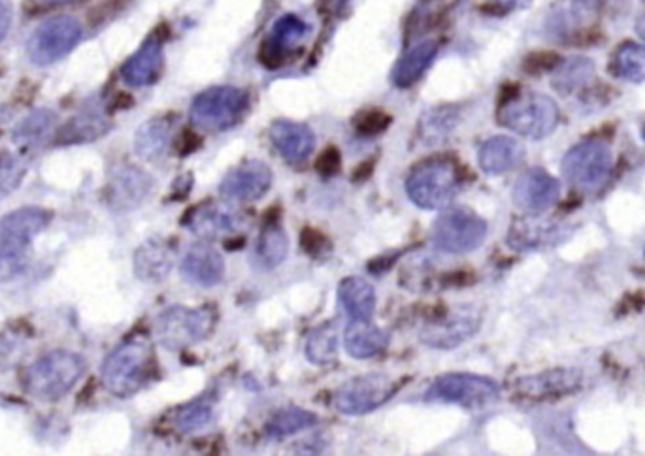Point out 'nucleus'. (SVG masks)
I'll use <instances>...</instances> for the list:
<instances>
[{"mask_svg": "<svg viewBox=\"0 0 645 456\" xmlns=\"http://www.w3.org/2000/svg\"><path fill=\"white\" fill-rule=\"evenodd\" d=\"M25 164L12 153H0V199H4L22 183L25 176Z\"/></svg>", "mask_w": 645, "mask_h": 456, "instance_id": "nucleus-40", "label": "nucleus"}, {"mask_svg": "<svg viewBox=\"0 0 645 456\" xmlns=\"http://www.w3.org/2000/svg\"><path fill=\"white\" fill-rule=\"evenodd\" d=\"M14 23V4L12 0H0V43L7 40L8 33Z\"/></svg>", "mask_w": 645, "mask_h": 456, "instance_id": "nucleus-44", "label": "nucleus"}, {"mask_svg": "<svg viewBox=\"0 0 645 456\" xmlns=\"http://www.w3.org/2000/svg\"><path fill=\"white\" fill-rule=\"evenodd\" d=\"M43 4H68V2H76V0H42Z\"/></svg>", "mask_w": 645, "mask_h": 456, "instance_id": "nucleus-49", "label": "nucleus"}, {"mask_svg": "<svg viewBox=\"0 0 645 456\" xmlns=\"http://www.w3.org/2000/svg\"><path fill=\"white\" fill-rule=\"evenodd\" d=\"M84 373V357L72 351H51L27 368L23 376V385L30 396L43 402H55L78 385Z\"/></svg>", "mask_w": 645, "mask_h": 456, "instance_id": "nucleus-2", "label": "nucleus"}, {"mask_svg": "<svg viewBox=\"0 0 645 456\" xmlns=\"http://www.w3.org/2000/svg\"><path fill=\"white\" fill-rule=\"evenodd\" d=\"M280 207H274L273 217L266 219L253 251V264L263 271H273L280 266L289 253V240L280 225Z\"/></svg>", "mask_w": 645, "mask_h": 456, "instance_id": "nucleus-25", "label": "nucleus"}, {"mask_svg": "<svg viewBox=\"0 0 645 456\" xmlns=\"http://www.w3.org/2000/svg\"><path fill=\"white\" fill-rule=\"evenodd\" d=\"M636 33H638L642 40H645V12L640 15L638 22H636Z\"/></svg>", "mask_w": 645, "mask_h": 456, "instance_id": "nucleus-48", "label": "nucleus"}, {"mask_svg": "<svg viewBox=\"0 0 645 456\" xmlns=\"http://www.w3.org/2000/svg\"><path fill=\"white\" fill-rule=\"evenodd\" d=\"M173 143V123L168 119H151L143 123L135 136V151L138 157L155 163L165 157Z\"/></svg>", "mask_w": 645, "mask_h": 456, "instance_id": "nucleus-30", "label": "nucleus"}, {"mask_svg": "<svg viewBox=\"0 0 645 456\" xmlns=\"http://www.w3.org/2000/svg\"><path fill=\"white\" fill-rule=\"evenodd\" d=\"M102 383L108 391L129 398L150 383L155 373L153 345L143 335H132L117 345L102 364Z\"/></svg>", "mask_w": 645, "mask_h": 456, "instance_id": "nucleus-1", "label": "nucleus"}, {"mask_svg": "<svg viewBox=\"0 0 645 456\" xmlns=\"http://www.w3.org/2000/svg\"><path fill=\"white\" fill-rule=\"evenodd\" d=\"M53 119L55 117L48 110L35 112L20 123V127L15 129V140L20 143L42 142L43 138L50 135L53 129Z\"/></svg>", "mask_w": 645, "mask_h": 456, "instance_id": "nucleus-39", "label": "nucleus"}, {"mask_svg": "<svg viewBox=\"0 0 645 456\" xmlns=\"http://www.w3.org/2000/svg\"><path fill=\"white\" fill-rule=\"evenodd\" d=\"M108 129H110V123L104 114L91 107L81 112L78 117H72L71 122L66 123L65 129L61 130V138L65 143L89 142L106 135Z\"/></svg>", "mask_w": 645, "mask_h": 456, "instance_id": "nucleus-36", "label": "nucleus"}, {"mask_svg": "<svg viewBox=\"0 0 645 456\" xmlns=\"http://www.w3.org/2000/svg\"><path fill=\"white\" fill-rule=\"evenodd\" d=\"M319 417L308 409L299 406H287L278 409L276 414L266 421L265 432L273 440H281L289 435L299 434L308 428L316 427Z\"/></svg>", "mask_w": 645, "mask_h": 456, "instance_id": "nucleus-34", "label": "nucleus"}, {"mask_svg": "<svg viewBox=\"0 0 645 456\" xmlns=\"http://www.w3.org/2000/svg\"><path fill=\"white\" fill-rule=\"evenodd\" d=\"M581 385L580 371L555 370L517 381V392L524 398H557L576 391Z\"/></svg>", "mask_w": 645, "mask_h": 456, "instance_id": "nucleus-28", "label": "nucleus"}, {"mask_svg": "<svg viewBox=\"0 0 645 456\" xmlns=\"http://www.w3.org/2000/svg\"><path fill=\"white\" fill-rule=\"evenodd\" d=\"M557 102L540 93H519L504 100L498 110V123L516 135L542 140L559 125Z\"/></svg>", "mask_w": 645, "mask_h": 456, "instance_id": "nucleus-4", "label": "nucleus"}, {"mask_svg": "<svg viewBox=\"0 0 645 456\" xmlns=\"http://www.w3.org/2000/svg\"><path fill=\"white\" fill-rule=\"evenodd\" d=\"M459 123V112L453 106L432 107L425 112L417 125L416 140L423 148L444 143Z\"/></svg>", "mask_w": 645, "mask_h": 456, "instance_id": "nucleus-31", "label": "nucleus"}, {"mask_svg": "<svg viewBox=\"0 0 645 456\" xmlns=\"http://www.w3.org/2000/svg\"><path fill=\"white\" fill-rule=\"evenodd\" d=\"M600 0H560L547 17V33L555 38H568L595 22Z\"/></svg>", "mask_w": 645, "mask_h": 456, "instance_id": "nucleus-22", "label": "nucleus"}, {"mask_svg": "<svg viewBox=\"0 0 645 456\" xmlns=\"http://www.w3.org/2000/svg\"><path fill=\"white\" fill-rule=\"evenodd\" d=\"M342 168V155L334 145H329L317 159L316 170L321 178H334Z\"/></svg>", "mask_w": 645, "mask_h": 456, "instance_id": "nucleus-43", "label": "nucleus"}, {"mask_svg": "<svg viewBox=\"0 0 645 456\" xmlns=\"http://www.w3.org/2000/svg\"><path fill=\"white\" fill-rule=\"evenodd\" d=\"M212 419H214V402L210 398H199L174 411L173 427L179 434H193L208 427Z\"/></svg>", "mask_w": 645, "mask_h": 456, "instance_id": "nucleus-38", "label": "nucleus"}, {"mask_svg": "<svg viewBox=\"0 0 645 456\" xmlns=\"http://www.w3.org/2000/svg\"><path fill=\"white\" fill-rule=\"evenodd\" d=\"M644 140H645V127H644Z\"/></svg>", "mask_w": 645, "mask_h": 456, "instance_id": "nucleus-50", "label": "nucleus"}, {"mask_svg": "<svg viewBox=\"0 0 645 456\" xmlns=\"http://www.w3.org/2000/svg\"><path fill=\"white\" fill-rule=\"evenodd\" d=\"M217 314L208 306H170L155 319L153 334L165 350L181 351L208 340L214 332Z\"/></svg>", "mask_w": 645, "mask_h": 456, "instance_id": "nucleus-6", "label": "nucleus"}, {"mask_svg": "<svg viewBox=\"0 0 645 456\" xmlns=\"http://www.w3.org/2000/svg\"><path fill=\"white\" fill-rule=\"evenodd\" d=\"M165 68V50L163 38L155 35L148 38L140 46V50L123 65L122 78L125 84L135 89L153 86Z\"/></svg>", "mask_w": 645, "mask_h": 456, "instance_id": "nucleus-20", "label": "nucleus"}, {"mask_svg": "<svg viewBox=\"0 0 645 456\" xmlns=\"http://www.w3.org/2000/svg\"><path fill=\"white\" fill-rule=\"evenodd\" d=\"M491 2L504 10H519V8L529 7L532 0H491Z\"/></svg>", "mask_w": 645, "mask_h": 456, "instance_id": "nucleus-47", "label": "nucleus"}, {"mask_svg": "<svg viewBox=\"0 0 645 456\" xmlns=\"http://www.w3.org/2000/svg\"><path fill=\"white\" fill-rule=\"evenodd\" d=\"M308 25L302 22L299 15H281L278 22L274 23L273 35L261 46L258 59L268 68H280L287 61L289 51L306 38Z\"/></svg>", "mask_w": 645, "mask_h": 456, "instance_id": "nucleus-21", "label": "nucleus"}, {"mask_svg": "<svg viewBox=\"0 0 645 456\" xmlns=\"http://www.w3.org/2000/svg\"><path fill=\"white\" fill-rule=\"evenodd\" d=\"M81 25L71 15H58L36 27L27 42V55L36 66H50L66 58L81 38Z\"/></svg>", "mask_w": 645, "mask_h": 456, "instance_id": "nucleus-11", "label": "nucleus"}, {"mask_svg": "<svg viewBox=\"0 0 645 456\" xmlns=\"http://www.w3.org/2000/svg\"><path fill=\"white\" fill-rule=\"evenodd\" d=\"M51 221L43 207H20L0 219V261H15Z\"/></svg>", "mask_w": 645, "mask_h": 456, "instance_id": "nucleus-13", "label": "nucleus"}, {"mask_svg": "<svg viewBox=\"0 0 645 456\" xmlns=\"http://www.w3.org/2000/svg\"><path fill=\"white\" fill-rule=\"evenodd\" d=\"M201 145V136L194 135V132H184V136H181V148H179L181 151L179 153L181 155H189V153L199 150Z\"/></svg>", "mask_w": 645, "mask_h": 456, "instance_id": "nucleus-46", "label": "nucleus"}, {"mask_svg": "<svg viewBox=\"0 0 645 456\" xmlns=\"http://www.w3.org/2000/svg\"><path fill=\"white\" fill-rule=\"evenodd\" d=\"M399 257H401V253L399 255L396 253H393V255H380V257L372 258L370 263L366 264V268L372 271V274H376V276H380L383 271H388Z\"/></svg>", "mask_w": 645, "mask_h": 456, "instance_id": "nucleus-45", "label": "nucleus"}, {"mask_svg": "<svg viewBox=\"0 0 645 456\" xmlns=\"http://www.w3.org/2000/svg\"><path fill=\"white\" fill-rule=\"evenodd\" d=\"M644 255H645V250H644Z\"/></svg>", "mask_w": 645, "mask_h": 456, "instance_id": "nucleus-51", "label": "nucleus"}, {"mask_svg": "<svg viewBox=\"0 0 645 456\" xmlns=\"http://www.w3.org/2000/svg\"><path fill=\"white\" fill-rule=\"evenodd\" d=\"M268 135L281 157L293 166L306 163L316 150V135L304 123L278 119L270 125Z\"/></svg>", "mask_w": 645, "mask_h": 456, "instance_id": "nucleus-19", "label": "nucleus"}, {"mask_svg": "<svg viewBox=\"0 0 645 456\" xmlns=\"http://www.w3.org/2000/svg\"><path fill=\"white\" fill-rule=\"evenodd\" d=\"M611 72L631 84H645V46L624 43L614 55Z\"/></svg>", "mask_w": 645, "mask_h": 456, "instance_id": "nucleus-37", "label": "nucleus"}, {"mask_svg": "<svg viewBox=\"0 0 645 456\" xmlns=\"http://www.w3.org/2000/svg\"><path fill=\"white\" fill-rule=\"evenodd\" d=\"M301 248L309 257H322L330 251V243L327 236L319 232L317 228L306 227L302 230Z\"/></svg>", "mask_w": 645, "mask_h": 456, "instance_id": "nucleus-42", "label": "nucleus"}, {"mask_svg": "<svg viewBox=\"0 0 645 456\" xmlns=\"http://www.w3.org/2000/svg\"><path fill=\"white\" fill-rule=\"evenodd\" d=\"M560 186L552 174L542 168L523 172L514 186V204L524 214L542 215L559 200Z\"/></svg>", "mask_w": 645, "mask_h": 456, "instance_id": "nucleus-16", "label": "nucleus"}, {"mask_svg": "<svg viewBox=\"0 0 645 456\" xmlns=\"http://www.w3.org/2000/svg\"><path fill=\"white\" fill-rule=\"evenodd\" d=\"M340 357V321L322 322L309 332L306 340V358L316 366H330Z\"/></svg>", "mask_w": 645, "mask_h": 456, "instance_id": "nucleus-33", "label": "nucleus"}, {"mask_svg": "<svg viewBox=\"0 0 645 456\" xmlns=\"http://www.w3.org/2000/svg\"><path fill=\"white\" fill-rule=\"evenodd\" d=\"M250 107V97L240 87H210L197 94L191 104L189 119L194 129L201 132H225L237 127L244 119Z\"/></svg>", "mask_w": 645, "mask_h": 456, "instance_id": "nucleus-5", "label": "nucleus"}, {"mask_svg": "<svg viewBox=\"0 0 645 456\" xmlns=\"http://www.w3.org/2000/svg\"><path fill=\"white\" fill-rule=\"evenodd\" d=\"M460 174L452 159H427L409 172L406 193L421 210H445L459 193Z\"/></svg>", "mask_w": 645, "mask_h": 456, "instance_id": "nucleus-3", "label": "nucleus"}, {"mask_svg": "<svg viewBox=\"0 0 645 456\" xmlns=\"http://www.w3.org/2000/svg\"><path fill=\"white\" fill-rule=\"evenodd\" d=\"M440 51V43L437 40H423V42L412 46L394 65L391 72V81L399 89H408L416 86L419 79L423 78L425 72L429 71Z\"/></svg>", "mask_w": 645, "mask_h": 456, "instance_id": "nucleus-29", "label": "nucleus"}, {"mask_svg": "<svg viewBox=\"0 0 645 456\" xmlns=\"http://www.w3.org/2000/svg\"><path fill=\"white\" fill-rule=\"evenodd\" d=\"M153 191V178L138 166L115 168L106 187L108 206L114 212H132Z\"/></svg>", "mask_w": 645, "mask_h": 456, "instance_id": "nucleus-17", "label": "nucleus"}, {"mask_svg": "<svg viewBox=\"0 0 645 456\" xmlns=\"http://www.w3.org/2000/svg\"><path fill=\"white\" fill-rule=\"evenodd\" d=\"M593 76H595L593 61L585 58L568 59L565 63H560L553 74V87L560 94H572L581 87L587 86Z\"/></svg>", "mask_w": 645, "mask_h": 456, "instance_id": "nucleus-35", "label": "nucleus"}, {"mask_svg": "<svg viewBox=\"0 0 645 456\" xmlns=\"http://www.w3.org/2000/svg\"><path fill=\"white\" fill-rule=\"evenodd\" d=\"M179 274L191 286L212 289L225 278V258L208 243H194L181 258Z\"/></svg>", "mask_w": 645, "mask_h": 456, "instance_id": "nucleus-18", "label": "nucleus"}, {"mask_svg": "<svg viewBox=\"0 0 645 456\" xmlns=\"http://www.w3.org/2000/svg\"><path fill=\"white\" fill-rule=\"evenodd\" d=\"M176 263L173 243L163 238H150L135 253V274L146 283H159L170 274Z\"/></svg>", "mask_w": 645, "mask_h": 456, "instance_id": "nucleus-24", "label": "nucleus"}, {"mask_svg": "<svg viewBox=\"0 0 645 456\" xmlns=\"http://www.w3.org/2000/svg\"><path fill=\"white\" fill-rule=\"evenodd\" d=\"M488 238V223L465 206L445 207L432 227V242L438 250L465 255L480 250Z\"/></svg>", "mask_w": 645, "mask_h": 456, "instance_id": "nucleus-8", "label": "nucleus"}, {"mask_svg": "<svg viewBox=\"0 0 645 456\" xmlns=\"http://www.w3.org/2000/svg\"><path fill=\"white\" fill-rule=\"evenodd\" d=\"M184 227L189 228L197 238L214 242L217 238L237 235L238 230H242L244 217L225 200L223 204L208 200L184 217Z\"/></svg>", "mask_w": 645, "mask_h": 456, "instance_id": "nucleus-15", "label": "nucleus"}, {"mask_svg": "<svg viewBox=\"0 0 645 456\" xmlns=\"http://www.w3.org/2000/svg\"><path fill=\"white\" fill-rule=\"evenodd\" d=\"M478 161L489 176H502L523 164L524 148L511 136H493L481 145Z\"/></svg>", "mask_w": 645, "mask_h": 456, "instance_id": "nucleus-26", "label": "nucleus"}, {"mask_svg": "<svg viewBox=\"0 0 645 456\" xmlns=\"http://www.w3.org/2000/svg\"><path fill=\"white\" fill-rule=\"evenodd\" d=\"M481 321L480 309L473 306L455 307L425 325L421 342L432 350H457L480 332Z\"/></svg>", "mask_w": 645, "mask_h": 456, "instance_id": "nucleus-12", "label": "nucleus"}, {"mask_svg": "<svg viewBox=\"0 0 645 456\" xmlns=\"http://www.w3.org/2000/svg\"><path fill=\"white\" fill-rule=\"evenodd\" d=\"M274 172L263 161H245L238 164L223 178L219 186L222 200L229 204H251L263 199L273 187Z\"/></svg>", "mask_w": 645, "mask_h": 456, "instance_id": "nucleus-14", "label": "nucleus"}, {"mask_svg": "<svg viewBox=\"0 0 645 456\" xmlns=\"http://www.w3.org/2000/svg\"><path fill=\"white\" fill-rule=\"evenodd\" d=\"M501 396V387L493 379L476 373H445L432 381L425 392L427 402L455 404L466 409H481L495 404Z\"/></svg>", "mask_w": 645, "mask_h": 456, "instance_id": "nucleus-9", "label": "nucleus"}, {"mask_svg": "<svg viewBox=\"0 0 645 456\" xmlns=\"http://www.w3.org/2000/svg\"><path fill=\"white\" fill-rule=\"evenodd\" d=\"M391 334L374 325L372 319H357L347 325L344 332V347L347 355L357 360L378 357L388 350Z\"/></svg>", "mask_w": 645, "mask_h": 456, "instance_id": "nucleus-27", "label": "nucleus"}, {"mask_svg": "<svg viewBox=\"0 0 645 456\" xmlns=\"http://www.w3.org/2000/svg\"><path fill=\"white\" fill-rule=\"evenodd\" d=\"M391 122H393L391 115L385 114V112L368 110V112H363L355 119V130H357L358 136H365V138L378 136L389 129Z\"/></svg>", "mask_w": 645, "mask_h": 456, "instance_id": "nucleus-41", "label": "nucleus"}, {"mask_svg": "<svg viewBox=\"0 0 645 456\" xmlns=\"http://www.w3.org/2000/svg\"><path fill=\"white\" fill-rule=\"evenodd\" d=\"M338 300L352 321L372 319L376 312V291L363 278H345L338 286Z\"/></svg>", "mask_w": 645, "mask_h": 456, "instance_id": "nucleus-32", "label": "nucleus"}, {"mask_svg": "<svg viewBox=\"0 0 645 456\" xmlns=\"http://www.w3.org/2000/svg\"><path fill=\"white\" fill-rule=\"evenodd\" d=\"M399 387V381L389 378L388 373H363L338 387L334 392V409L347 417L372 414L393 398Z\"/></svg>", "mask_w": 645, "mask_h": 456, "instance_id": "nucleus-10", "label": "nucleus"}, {"mask_svg": "<svg viewBox=\"0 0 645 456\" xmlns=\"http://www.w3.org/2000/svg\"><path fill=\"white\" fill-rule=\"evenodd\" d=\"M565 238V230L559 223L544 221L540 215L517 219L509 227L508 245L516 251H532L553 245Z\"/></svg>", "mask_w": 645, "mask_h": 456, "instance_id": "nucleus-23", "label": "nucleus"}, {"mask_svg": "<svg viewBox=\"0 0 645 456\" xmlns=\"http://www.w3.org/2000/svg\"><path fill=\"white\" fill-rule=\"evenodd\" d=\"M614 172V155L603 140L573 145L562 159V176L581 193L600 191Z\"/></svg>", "mask_w": 645, "mask_h": 456, "instance_id": "nucleus-7", "label": "nucleus"}]
</instances>
